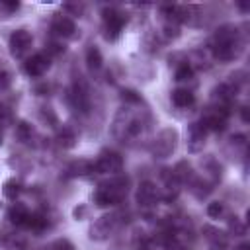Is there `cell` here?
<instances>
[{
	"mask_svg": "<svg viewBox=\"0 0 250 250\" xmlns=\"http://www.w3.org/2000/svg\"><path fill=\"white\" fill-rule=\"evenodd\" d=\"M236 47H238V31L232 25H221L215 35H213V57L219 61H232L236 57Z\"/></svg>",
	"mask_w": 250,
	"mask_h": 250,
	"instance_id": "1",
	"label": "cell"
},
{
	"mask_svg": "<svg viewBox=\"0 0 250 250\" xmlns=\"http://www.w3.org/2000/svg\"><path fill=\"white\" fill-rule=\"evenodd\" d=\"M127 189H129V178H123V176H117L105 184H102L96 193H94V203L98 207H111V205H117L121 203V199L127 195Z\"/></svg>",
	"mask_w": 250,
	"mask_h": 250,
	"instance_id": "2",
	"label": "cell"
},
{
	"mask_svg": "<svg viewBox=\"0 0 250 250\" xmlns=\"http://www.w3.org/2000/svg\"><path fill=\"white\" fill-rule=\"evenodd\" d=\"M102 16H104L102 18L104 20V37L107 41H115L127 23V16L123 12H119L117 8H105L102 12Z\"/></svg>",
	"mask_w": 250,
	"mask_h": 250,
	"instance_id": "3",
	"label": "cell"
},
{
	"mask_svg": "<svg viewBox=\"0 0 250 250\" xmlns=\"http://www.w3.org/2000/svg\"><path fill=\"white\" fill-rule=\"evenodd\" d=\"M178 146V131L172 127H164L152 141V152L156 158H168L174 154Z\"/></svg>",
	"mask_w": 250,
	"mask_h": 250,
	"instance_id": "4",
	"label": "cell"
},
{
	"mask_svg": "<svg viewBox=\"0 0 250 250\" xmlns=\"http://www.w3.org/2000/svg\"><path fill=\"white\" fill-rule=\"evenodd\" d=\"M94 170L98 174H109V176H117L123 170V158L119 152L115 150H104L98 160L94 162Z\"/></svg>",
	"mask_w": 250,
	"mask_h": 250,
	"instance_id": "5",
	"label": "cell"
},
{
	"mask_svg": "<svg viewBox=\"0 0 250 250\" xmlns=\"http://www.w3.org/2000/svg\"><path fill=\"white\" fill-rule=\"evenodd\" d=\"M117 223H119V215H117V213L102 215V217H98L96 223L92 225V229H90V236L96 238V240H104V238H107V236L115 230Z\"/></svg>",
	"mask_w": 250,
	"mask_h": 250,
	"instance_id": "6",
	"label": "cell"
},
{
	"mask_svg": "<svg viewBox=\"0 0 250 250\" xmlns=\"http://www.w3.org/2000/svg\"><path fill=\"white\" fill-rule=\"evenodd\" d=\"M31 43H33V37L27 29H14L8 39V47L14 57H21L31 47Z\"/></svg>",
	"mask_w": 250,
	"mask_h": 250,
	"instance_id": "7",
	"label": "cell"
},
{
	"mask_svg": "<svg viewBox=\"0 0 250 250\" xmlns=\"http://www.w3.org/2000/svg\"><path fill=\"white\" fill-rule=\"evenodd\" d=\"M49 66H51L49 57L43 55V53H37V55H33L31 59L25 61L23 70H25L27 76H31V78H39V76H43V74L49 70Z\"/></svg>",
	"mask_w": 250,
	"mask_h": 250,
	"instance_id": "8",
	"label": "cell"
},
{
	"mask_svg": "<svg viewBox=\"0 0 250 250\" xmlns=\"http://www.w3.org/2000/svg\"><path fill=\"white\" fill-rule=\"evenodd\" d=\"M156 201H158V189H156V186L152 182H148V180L141 182V186L137 189V203L141 207H152Z\"/></svg>",
	"mask_w": 250,
	"mask_h": 250,
	"instance_id": "9",
	"label": "cell"
},
{
	"mask_svg": "<svg viewBox=\"0 0 250 250\" xmlns=\"http://www.w3.org/2000/svg\"><path fill=\"white\" fill-rule=\"evenodd\" d=\"M205 135H207V131L201 123H191L189 125V131H188V148H189V152H197V150L203 148Z\"/></svg>",
	"mask_w": 250,
	"mask_h": 250,
	"instance_id": "10",
	"label": "cell"
},
{
	"mask_svg": "<svg viewBox=\"0 0 250 250\" xmlns=\"http://www.w3.org/2000/svg\"><path fill=\"white\" fill-rule=\"evenodd\" d=\"M51 27H53V31H55L59 37H74V33H76V23H74V20L68 18V16H61V14L53 18Z\"/></svg>",
	"mask_w": 250,
	"mask_h": 250,
	"instance_id": "11",
	"label": "cell"
},
{
	"mask_svg": "<svg viewBox=\"0 0 250 250\" xmlns=\"http://www.w3.org/2000/svg\"><path fill=\"white\" fill-rule=\"evenodd\" d=\"M70 100H72V104H74V107L76 109H80V111H88V107H90V102H88V90H86V84L84 82H74V86H72V90H70Z\"/></svg>",
	"mask_w": 250,
	"mask_h": 250,
	"instance_id": "12",
	"label": "cell"
},
{
	"mask_svg": "<svg viewBox=\"0 0 250 250\" xmlns=\"http://www.w3.org/2000/svg\"><path fill=\"white\" fill-rule=\"evenodd\" d=\"M203 232H205V238L209 240V244H211L215 250H225V248H227V244H229V236H227L223 230L205 225V227H203Z\"/></svg>",
	"mask_w": 250,
	"mask_h": 250,
	"instance_id": "13",
	"label": "cell"
},
{
	"mask_svg": "<svg viewBox=\"0 0 250 250\" xmlns=\"http://www.w3.org/2000/svg\"><path fill=\"white\" fill-rule=\"evenodd\" d=\"M170 98H172V104H174L176 107H189V105H193V102H195L193 92H189V90H186V88H176Z\"/></svg>",
	"mask_w": 250,
	"mask_h": 250,
	"instance_id": "14",
	"label": "cell"
},
{
	"mask_svg": "<svg viewBox=\"0 0 250 250\" xmlns=\"http://www.w3.org/2000/svg\"><path fill=\"white\" fill-rule=\"evenodd\" d=\"M27 215H29V211H27V207L21 205V203L12 205L10 211H8V219H10V223L16 225V227H23L25 221H27Z\"/></svg>",
	"mask_w": 250,
	"mask_h": 250,
	"instance_id": "15",
	"label": "cell"
},
{
	"mask_svg": "<svg viewBox=\"0 0 250 250\" xmlns=\"http://www.w3.org/2000/svg\"><path fill=\"white\" fill-rule=\"evenodd\" d=\"M102 62H104L102 51L96 45H90L88 51H86V64H88V68L90 70H100L102 68Z\"/></svg>",
	"mask_w": 250,
	"mask_h": 250,
	"instance_id": "16",
	"label": "cell"
},
{
	"mask_svg": "<svg viewBox=\"0 0 250 250\" xmlns=\"http://www.w3.org/2000/svg\"><path fill=\"white\" fill-rule=\"evenodd\" d=\"M47 225H49V221H47V217H45L43 213H29V215H27V221H25L23 227H27V229L39 232V230H43Z\"/></svg>",
	"mask_w": 250,
	"mask_h": 250,
	"instance_id": "17",
	"label": "cell"
},
{
	"mask_svg": "<svg viewBox=\"0 0 250 250\" xmlns=\"http://www.w3.org/2000/svg\"><path fill=\"white\" fill-rule=\"evenodd\" d=\"M174 78H176L178 82L191 80V78H193V66H191L189 62H182V64H178V68H176V72H174Z\"/></svg>",
	"mask_w": 250,
	"mask_h": 250,
	"instance_id": "18",
	"label": "cell"
},
{
	"mask_svg": "<svg viewBox=\"0 0 250 250\" xmlns=\"http://www.w3.org/2000/svg\"><path fill=\"white\" fill-rule=\"evenodd\" d=\"M57 141H59V145H62V146H72L74 141H76V135H74V131H72L70 127H62V129L59 131V135H57Z\"/></svg>",
	"mask_w": 250,
	"mask_h": 250,
	"instance_id": "19",
	"label": "cell"
},
{
	"mask_svg": "<svg viewBox=\"0 0 250 250\" xmlns=\"http://www.w3.org/2000/svg\"><path fill=\"white\" fill-rule=\"evenodd\" d=\"M2 191H4V195H6L8 199H16V197L20 195V191H21V186H20V182H16V180H6Z\"/></svg>",
	"mask_w": 250,
	"mask_h": 250,
	"instance_id": "20",
	"label": "cell"
},
{
	"mask_svg": "<svg viewBox=\"0 0 250 250\" xmlns=\"http://www.w3.org/2000/svg\"><path fill=\"white\" fill-rule=\"evenodd\" d=\"M39 117H41V121H43V123H47L49 127L59 125V117H57V113L53 111V107H41Z\"/></svg>",
	"mask_w": 250,
	"mask_h": 250,
	"instance_id": "21",
	"label": "cell"
},
{
	"mask_svg": "<svg viewBox=\"0 0 250 250\" xmlns=\"http://www.w3.org/2000/svg\"><path fill=\"white\" fill-rule=\"evenodd\" d=\"M207 215L211 219H221L225 215V203L223 201H211L207 205Z\"/></svg>",
	"mask_w": 250,
	"mask_h": 250,
	"instance_id": "22",
	"label": "cell"
},
{
	"mask_svg": "<svg viewBox=\"0 0 250 250\" xmlns=\"http://www.w3.org/2000/svg\"><path fill=\"white\" fill-rule=\"evenodd\" d=\"M16 135L20 141H29L33 137V131H31V125H27L25 121H20L16 125Z\"/></svg>",
	"mask_w": 250,
	"mask_h": 250,
	"instance_id": "23",
	"label": "cell"
},
{
	"mask_svg": "<svg viewBox=\"0 0 250 250\" xmlns=\"http://www.w3.org/2000/svg\"><path fill=\"white\" fill-rule=\"evenodd\" d=\"M49 250H76V248L68 238H57V240L51 242Z\"/></svg>",
	"mask_w": 250,
	"mask_h": 250,
	"instance_id": "24",
	"label": "cell"
},
{
	"mask_svg": "<svg viewBox=\"0 0 250 250\" xmlns=\"http://www.w3.org/2000/svg\"><path fill=\"white\" fill-rule=\"evenodd\" d=\"M121 100L127 102V104H141V102H143L141 96H139L135 90H123V92H121Z\"/></svg>",
	"mask_w": 250,
	"mask_h": 250,
	"instance_id": "25",
	"label": "cell"
},
{
	"mask_svg": "<svg viewBox=\"0 0 250 250\" xmlns=\"http://www.w3.org/2000/svg\"><path fill=\"white\" fill-rule=\"evenodd\" d=\"M10 86H12V74L8 70L0 68V92L10 90Z\"/></svg>",
	"mask_w": 250,
	"mask_h": 250,
	"instance_id": "26",
	"label": "cell"
},
{
	"mask_svg": "<svg viewBox=\"0 0 250 250\" xmlns=\"http://www.w3.org/2000/svg\"><path fill=\"white\" fill-rule=\"evenodd\" d=\"M164 244H166V248H168V250H188V246H186L182 240H178V236H176V234H174V236H170Z\"/></svg>",
	"mask_w": 250,
	"mask_h": 250,
	"instance_id": "27",
	"label": "cell"
},
{
	"mask_svg": "<svg viewBox=\"0 0 250 250\" xmlns=\"http://www.w3.org/2000/svg\"><path fill=\"white\" fill-rule=\"evenodd\" d=\"M164 35H166V39H176L180 33H178V27H176V23H164Z\"/></svg>",
	"mask_w": 250,
	"mask_h": 250,
	"instance_id": "28",
	"label": "cell"
},
{
	"mask_svg": "<svg viewBox=\"0 0 250 250\" xmlns=\"http://www.w3.org/2000/svg\"><path fill=\"white\" fill-rule=\"evenodd\" d=\"M230 230H234V234H244V225L240 223V219L238 217H232V221H230Z\"/></svg>",
	"mask_w": 250,
	"mask_h": 250,
	"instance_id": "29",
	"label": "cell"
},
{
	"mask_svg": "<svg viewBox=\"0 0 250 250\" xmlns=\"http://www.w3.org/2000/svg\"><path fill=\"white\" fill-rule=\"evenodd\" d=\"M72 215H74V219H76V221H82V219L88 215V207H86V205H78V207H74Z\"/></svg>",
	"mask_w": 250,
	"mask_h": 250,
	"instance_id": "30",
	"label": "cell"
},
{
	"mask_svg": "<svg viewBox=\"0 0 250 250\" xmlns=\"http://www.w3.org/2000/svg\"><path fill=\"white\" fill-rule=\"evenodd\" d=\"M47 49H49V51H51V53H57V55H59V53H62V51H64V47H62V45H61V43H49V47H47Z\"/></svg>",
	"mask_w": 250,
	"mask_h": 250,
	"instance_id": "31",
	"label": "cell"
},
{
	"mask_svg": "<svg viewBox=\"0 0 250 250\" xmlns=\"http://www.w3.org/2000/svg\"><path fill=\"white\" fill-rule=\"evenodd\" d=\"M8 117H10V111H8V107H6L4 104H0V123H2V121H6Z\"/></svg>",
	"mask_w": 250,
	"mask_h": 250,
	"instance_id": "32",
	"label": "cell"
},
{
	"mask_svg": "<svg viewBox=\"0 0 250 250\" xmlns=\"http://www.w3.org/2000/svg\"><path fill=\"white\" fill-rule=\"evenodd\" d=\"M2 6H4L6 10H10V12H14V10H18V8H20V4H18V2H4Z\"/></svg>",
	"mask_w": 250,
	"mask_h": 250,
	"instance_id": "33",
	"label": "cell"
},
{
	"mask_svg": "<svg viewBox=\"0 0 250 250\" xmlns=\"http://www.w3.org/2000/svg\"><path fill=\"white\" fill-rule=\"evenodd\" d=\"M66 10H72V12L80 14V12L84 10V6H82V4H80V6H78V4H68V6H66Z\"/></svg>",
	"mask_w": 250,
	"mask_h": 250,
	"instance_id": "34",
	"label": "cell"
},
{
	"mask_svg": "<svg viewBox=\"0 0 250 250\" xmlns=\"http://www.w3.org/2000/svg\"><path fill=\"white\" fill-rule=\"evenodd\" d=\"M244 139H246L244 135H234V137H232V143H236V145H246Z\"/></svg>",
	"mask_w": 250,
	"mask_h": 250,
	"instance_id": "35",
	"label": "cell"
},
{
	"mask_svg": "<svg viewBox=\"0 0 250 250\" xmlns=\"http://www.w3.org/2000/svg\"><path fill=\"white\" fill-rule=\"evenodd\" d=\"M234 250H248V244H246V242H242V244H238Z\"/></svg>",
	"mask_w": 250,
	"mask_h": 250,
	"instance_id": "36",
	"label": "cell"
},
{
	"mask_svg": "<svg viewBox=\"0 0 250 250\" xmlns=\"http://www.w3.org/2000/svg\"><path fill=\"white\" fill-rule=\"evenodd\" d=\"M2 139H4V135H2V129H0V145H2Z\"/></svg>",
	"mask_w": 250,
	"mask_h": 250,
	"instance_id": "37",
	"label": "cell"
}]
</instances>
